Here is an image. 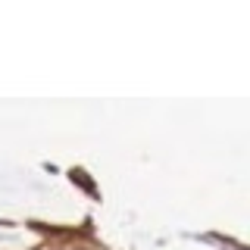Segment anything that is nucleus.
Wrapping results in <instances>:
<instances>
[]
</instances>
